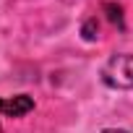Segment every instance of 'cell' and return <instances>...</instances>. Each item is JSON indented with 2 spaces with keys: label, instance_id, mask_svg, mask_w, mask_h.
Returning <instances> with one entry per match:
<instances>
[{
  "label": "cell",
  "instance_id": "6da1fadb",
  "mask_svg": "<svg viewBox=\"0 0 133 133\" xmlns=\"http://www.w3.org/2000/svg\"><path fill=\"white\" fill-rule=\"evenodd\" d=\"M102 81L112 89H133V55H112L102 68Z\"/></svg>",
  "mask_w": 133,
  "mask_h": 133
},
{
  "label": "cell",
  "instance_id": "7a4b0ae2",
  "mask_svg": "<svg viewBox=\"0 0 133 133\" xmlns=\"http://www.w3.org/2000/svg\"><path fill=\"white\" fill-rule=\"evenodd\" d=\"M34 110V99L26 97V94H18V97H11V99H0V115L5 117H21L26 112Z\"/></svg>",
  "mask_w": 133,
  "mask_h": 133
},
{
  "label": "cell",
  "instance_id": "3957f363",
  "mask_svg": "<svg viewBox=\"0 0 133 133\" xmlns=\"http://www.w3.org/2000/svg\"><path fill=\"white\" fill-rule=\"evenodd\" d=\"M104 8L110 11V21H112V24H117V26H123V11H120V5H112V3H107Z\"/></svg>",
  "mask_w": 133,
  "mask_h": 133
},
{
  "label": "cell",
  "instance_id": "277c9868",
  "mask_svg": "<svg viewBox=\"0 0 133 133\" xmlns=\"http://www.w3.org/2000/svg\"><path fill=\"white\" fill-rule=\"evenodd\" d=\"M84 37L91 42V39H97V18H89L86 24H84Z\"/></svg>",
  "mask_w": 133,
  "mask_h": 133
},
{
  "label": "cell",
  "instance_id": "5b68a950",
  "mask_svg": "<svg viewBox=\"0 0 133 133\" xmlns=\"http://www.w3.org/2000/svg\"><path fill=\"white\" fill-rule=\"evenodd\" d=\"M102 133H125V130H117V128H107V130H102Z\"/></svg>",
  "mask_w": 133,
  "mask_h": 133
}]
</instances>
